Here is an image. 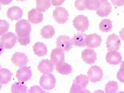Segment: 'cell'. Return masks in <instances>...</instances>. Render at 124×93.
Masks as SVG:
<instances>
[{
	"label": "cell",
	"instance_id": "cell-1",
	"mask_svg": "<svg viewBox=\"0 0 124 93\" xmlns=\"http://www.w3.org/2000/svg\"><path fill=\"white\" fill-rule=\"evenodd\" d=\"M31 30V25L26 20L23 19L16 23L15 31L18 36V42L21 45L25 46L30 43Z\"/></svg>",
	"mask_w": 124,
	"mask_h": 93
},
{
	"label": "cell",
	"instance_id": "cell-2",
	"mask_svg": "<svg viewBox=\"0 0 124 93\" xmlns=\"http://www.w3.org/2000/svg\"><path fill=\"white\" fill-rule=\"evenodd\" d=\"M89 78L86 75L80 74L73 80L70 93H90L85 88L88 83Z\"/></svg>",
	"mask_w": 124,
	"mask_h": 93
},
{
	"label": "cell",
	"instance_id": "cell-3",
	"mask_svg": "<svg viewBox=\"0 0 124 93\" xmlns=\"http://www.w3.org/2000/svg\"><path fill=\"white\" fill-rule=\"evenodd\" d=\"M17 39L15 34L12 32H9L3 35L0 38L1 49L12 48L16 43Z\"/></svg>",
	"mask_w": 124,
	"mask_h": 93
},
{
	"label": "cell",
	"instance_id": "cell-4",
	"mask_svg": "<svg viewBox=\"0 0 124 93\" xmlns=\"http://www.w3.org/2000/svg\"><path fill=\"white\" fill-rule=\"evenodd\" d=\"M72 22L74 27L78 31L84 32L88 29L89 21L87 16L78 15L75 18Z\"/></svg>",
	"mask_w": 124,
	"mask_h": 93
},
{
	"label": "cell",
	"instance_id": "cell-5",
	"mask_svg": "<svg viewBox=\"0 0 124 93\" xmlns=\"http://www.w3.org/2000/svg\"><path fill=\"white\" fill-rule=\"evenodd\" d=\"M39 83L43 89L50 90L55 86L56 79L54 75L51 73L44 74L40 77Z\"/></svg>",
	"mask_w": 124,
	"mask_h": 93
},
{
	"label": "cell",
	"instance_id": "cell-6",
	"mask_svg": "<svg viewBox=\"0 0 124 93\" xmlns=\"http://www.w3.org/2000/svg\"><path fill=\"white\" fill-rule=\"evenodd\" d=\"M87 74L90 81L94 83L100 81L103 75L101 67L96 65L92 66L89 69Z\"/></svg>",
	"mask_w": 124,
	"mask_h": 93
},
{
	"label": "cell",
	"instance_id": "cell-7",
	"mask_svg": "<svg viewBox=\"0 0 124 93\" xmlns=\"http://www.w3.org/2000/svg\"><path fill=\"white\" fill-rule=\"evenodd\" d=\"M69 15L68 11L61 7H56L53 11L54 19L58 23L64 24L68 19Z\"/></svg>",
	"mask_w": 124,
	"mask_h": 93
},
{
	"label": "cell",
	"instance_id": "cell-8",
	"mask_svg": "<svg viewBox=\"0 0 124 93\" xmlns=\"http://www.w3.org/2000/svg\"><path fill=\"white\" fill-rule=\"evenodd\" d=\"M106 43L108 51L118 50L121 45L119 36L114 33L108 35Z\"/></svg>",
	"mask_w": 124,
	"mask_h": 93
},
{
	"label": "cell",
	"instance_id": "cell-9",
	"mask_svg": "<svg viewBox=\"0 0 124 93\" xmlns=\"http://www.w3.org/2000/svg\"><path fill=\"white\" fill-rule=\"evenodd\" d=\"M56 46L63 51L69 52L73 45L69 36L66 35L59 36L55 42Z\"/></svg>",
	"mask_w": 124,
	"mask_h": 93
},
{
	"label": "cell",
	"instance_id": "cell-10",
	"mask_svg": "<svg viewBox=\"0 0 124 93\" xmlns=\"http://www.w3.org/2000/svg\"><path fill=\"white\" fill-rule=\"evenodd\" d=\"M11 60L15 66L19 68L26 65L29 61L25 54L20 52H15L12 55Z\"/></svg>",
	"mask_w": 124,
	"mask_h": 93
},
{
	"label": "cell",
	"instance_id": "cell-11",
	"mask_svg": "<svg viewBox=\"0 0 124 93\" xmlns=\"http://www.w3.org/2000/svg\"><path fill=\"white\" fill-rule=\"evenodd\" d=\"M97 55L94 50L85 49L82 52L81 58L85 63L91 65L97 60Z\"/></svg>",
	"mask_w": 124,
	"mask_h": 93
},
{
	"label": "cell",
	"instance_id": "cell-12",
	"mask_svg": "<svg viewBox=\"0 0 124 93\" xmlns=\"http://www.w3.org/2000/svg\"><path fill=\"white\" fill-rule=\"evenodd\" d=\"M50 57V60L55 66L65 61L64 53L58 47L52 50Z\"/></svg>",
	"mask_w": 124,
	"mask_h": 93
},
{
	"label": "cell",
	"instance_id": "cell-13",
	"mask_svg": "<svg viewBox=\"0 0 124 93\" xmlns=\"http://www.w3.org/2000/svg\"><path fill=\"white\" fill-rule=\"evenodd\" d=\"M30 68L27 66L20 68L16 72V77L19 82H26L30 80L32 76Z\"/></svg>",
	"mask_w": 124,
	"mask_h": 93
},
{
	"label": "cell",
	"instance_id": "cell-14",
	"mask_svg": "<svg viewBox=\"0 0 124 93\" xmlns=\"http://www.w3.org/2000/svg\"><path fill=\"white\" fill-rule=\"evenodd\" d=\"M102 42L101 36L96 33L90 34L88 36L86 46L88 48H97L100 46Z\"/></svg>",
	"mask_w": 124,
	"mask_h": 93
},
{
	"label": "cell",
	"instance_id": "cell-15",
	"mask_svg": "<svg viewBox=\"0 0 124 93\" xmlns=\"http://www.w3.org/2000/svg\"><path fill=\"white\" fill-rule=\"evenodd\" d=\"M112 8L111 4L108 0H102L100 6L96 10V13L101 17H107L111 12Z\"/></svg>",
	"mask_w": 124,
	"mask_h": 93
},
{
	"label": "cell",
	"instance_id": "cell-16",
	"mask_svg": "<svg viewBox=\"0 0 124 93\" xmlns=\"http://www.w3.org/2000/svg\"><path fill=\"white\" fill-rule=\"evenodd\" d=\"M54 65L50 60L44 59L39 62L37 68L42 73L49 74L53 71L54 68Z\"/></svg>",
	"mask_w": 124,
	"mask_h": 93
},
{
	"label": "cell",
	"instance_id": "cell-17",
	"mask_svg": "<svg viewBox=\"0 0 124 93\" xmlns=\"http://www.w3.org/2000/svg\"><path fill=\"white\" fill-rule=\"evenodd\" d=\"M105 58L107 62L110 64L116 65L121 62L122 57L119 52L113 50L107 53Z\"/></svg>",
	"mask_w": 124,
	"mask_h": 93
},
{
	"label": "cell",
	"instance_id": "cell-18",
	"mask_svg": "<svg viewBox=\"0 0 124 93\" xmlns=\"http://www.w3.org/2000/svg\"><path fill=\"white\" fill-rule=\"evenodd\" d=\"M36 8H33L28 13V21L34 24H38L42 21L43 14Z\"/></svg>",
	"mask_w": 124,
	"mask_h": 93
},
{
	"label": "cell",
	"instance_id": "cell-19",
	"mask_svg": "<svg viewBox=\"0 0 124 93\" xmlns=\"http://www.w3.org/2000/svg\"><path fill=\"white\" fill-rule=\"evenodd\" d=\"M23 11L21 9L17 6H13L9 8L7 13L8 18L11 21H17L21 19L23 14Z\"/></svg>",
	"mask_w": 124,
	"mask_h": 93
},
{
	"label": "cell",
	"instance_id": "cell-20",
	"mask_svg": "<svg viewBox=\"0 0 124 93\" xmlns=\"http://www.w3.org/2000/svg\"><path fill=\"white\" fill-rule=\"evenodd\" d=\"M88 36L86 34L82 33L75 34L71 40L73 45L79 47H85Z\"/></svg>",
	"mask_w": 124,
	"mask_h": 93
},
{
	"label": "cell",
	"instance_id": "cell-21",
	"mask_svg": "<svg viewBox=\"0 0 124 93\" xmlns=\"http://www.w3.org/2000/svg\"><path fill=\"white\" fill-rule=\"evenodd\" d=\"M34 53L38 57H44L47 52L46 45L43 42H38L33 46Z\"/></svg>",
	"mask_w": 124,
	"mask_h": 93
},
{
	"label": "cell",
	"instance_id": "cell-22",
	"mask_svg": "<svg viewBox=\"0 0 124 93\" xmlns=\"http://www.w3.org/2000/svg\"><path fill=\"white\" fill-rule=\"evenodd\" d=\"M55 67L57 72L63 75H68L71 73L72 70L71 66L64 62L56 65Z\"/></svg>",
	"mask_w": 124,
	"mask_h": 93
},
{
	"label": "cell",
	"instance_id": "cell-23",
	"mask_svg": "<svg viewBox=\"0 0 124 93\" xmlns=\"http://www.w3.org/2000/svg\"><path fill=\"white\" fill-rule=\"evenodd\" d=\"M40 31L42 38L46 39L51 38L55 33V29L49 25L43 26Z\"/></svg>",
	"mask_w": 124,
	"mask_h": 93
},
{
	"label": "cell",
	"instance_id": "cell-24",
	"mask_svg": "<svg viewBox=\"0 0 124 93\" xmlns=\"http://www.w3.org/2000/svg\"><path fill=\"white\" fill-rule=\"evenodd\" d=\"M13 73L8 69L2 68L0 70V81L2 84H6L11 81Z\"/></svg>",
	"mask_w": 124,
	"mask_h": 93
},
{
	"label": "cell",
	"instance_id": "cell-25",
	"mask_svg": "<svg viewBox=\"0 0 124 93\" xmlns=\"http://www.w3.org/2000/svg\"><path fill=\"white\" fill-rule=\"evenodd\" d=\"M37 9L40 12H44L51 6L50 0H36Z\"/></svg>",
	"mask_w": 124,
	"mask_h": 93
},
{
	"label": "cell",
	"instance_id": "cell-26",
	"mask_svg": "<svg viewBox=\"0 0 124 93\" xmlns=\"http://www.w3.org/2000/svg\"><path fill=\"white\" fill-rule=\"evenodd\" d=\"M22 82H16L12 85L11 92L15 93H27V87Z\"/></svg>",
	"mask_w": 124,
	"mask_h": 93
},
{
	"label": "cell",
	"instance_id": "cell-27",
	"mask_svg": "<svg viewBox=\"0 0 124 93\" xmlns=\"http://www.w3.org/2000/svg\"><path fill=\"white\" fill-rule=\"evenodd\" d=\"M102 0H85L86 9L90 10H96L100 6Z\"/></svg>",
	"mask_w": 124,
	"mask_h": 93
},
{
	"label": "cell",
	"instance_id": "cell-28",
	"mask_svg": "<svg viewBox=\"0 0 124 93\" xmlns=\"http://www.w3.org/2000/svg\"><path fill=\"white\" fill-rule=\"evenodd\" d=\"M112 22L109 19H103L99 25L100 29L103 32L111 31L112 28Z\"/></svg>",
	"mask_w": 124,
	"mask_h": 93
},
{
	"label": "cell",
	"instance_id": "cell-29",
	"mask_svg": "<svg viewBox=\"0 0 124 93\" xmlns=\"http://www.w3.org/2000/svg\"><path fill=\"white\" fill-rule=\"evenodd\" d=\"M118 86L117 82L109 81L105 85V90L106 93H116L118 90Z\"/></svg>",
	"mask_w": 124,
	"mask_h": 93
},
{
	"label": "cell",
	"instance_id": "cell-30",
	"mask_svg": "<svg viewBox=\"0 0 124 93\" xmlns=\"http://www.w3.org/2000/svg\"><path fill=\"white\" fill-rule=\"evenodd\" d=\"M117 77L118 80L121 82L124 83V61H122L120 64V67L118 72Z\"/></svg>",
	"mask_w": 124,
	"mask_h": 93
},
{
	"label": "cell",
	"instance_id": "cell-31",
	"mask_svg": "<svg viewBox=\"0 0 124 93\" xmlns=\"http://www.w3.org/2000/svg\"><path fill=\"white\" fill-rule=\"evenodd\" d=\"M9 25V24L5 20H0V36L8 31Z\"/></svg>",
	"mask_w": 124,
	"mask_h": 93
},
{
	"label": "cell",
	"instance_id": "cell-32",
	"mask_svg": "<svg viewBox=\"0 0 124 93\" xmlns=\"http://www.w3.org/2000/svg\"><path fill=\"white\" fill-rule=\"evenodd\" d=\"M74 6L79 11L84 10L86 9L85 4V0H76Z\"/></svg>",
	"mask_w": 124,
	"mask_h": 93
},
{
	"label": "cell",
	"instance_id": "cell-33",
	"mask_svg": "<svg viewBox=\"0 0 124 93\" xmlns=\"http://www.w3.org/2000/svg\"><path fill=\"white\" fill-rule=\"evenodd\" d=\"M29 93H46L45 91L43 90L42 88L38 86H34L31 87L28 90Z\"/></svg>",
	"mask_w": 124,
	"mask_h": 93
},
{
	"label": "cell",
	"instance_id": "cell-34",
	"mask_svg": "<svg viewBox=\"0 0 124 93\" xmlns=\"http://www.w3.org/2000/svg\"><path fill=\"white\" fill-rule=\"evenodd\" d=\"M114 6L119 7L124 5V0H110Z\"/></svg>",
	"mask_w": 124,
	"mask_h": 93
},
{
	"label": "cell",
	"instance_id": "cell-35",
	"mask_svg": "<svg viewBox=\"0 0 124 93\" xmlns=\"http://www.w3.org/2000/svg\"><path fill=\"white\" fill-rule=\"evenodd\" d=\"M52 4L54 6H58L62 5L65 0H51Z\"/></svg>",
	"mask_w": 124,
	"mask_h": 93
},
{
	"label": "cell",
	"instance_id": "cell-36",
	"mask_svg": "<svg viewBox=\"0 0 124 93\" xmlns=\"http://www.w3.org/2000/svg\"><path fill=\"white\" fill-rule=\"evenodd\" d=\"M13 0H0V3L3 5H8Z\"/></svg>",
	"mask_w": 124,
	"mask_h": 93
},
{
	"label": "cell",
	"instance_id": "cell-37",
	"mask_svg": "<svg viewBox=\"0 0 124 93\" xmlns=\"http://www.w3.org/2000/svg\"><path fill=\"white\" fill-rule=\"evenodd\" d=\"M119 33L120 34V37L122 40L124 41V27L121 29V30L119 31Z\"/></svg>",
	"mask_w": 124,
	"mask_h": 93
},
{
	"label": "cell",
	"instance_id": "cell-38",
	"mask_svg": "<svg viewBox=\"0 0 124 93\" xmlns=\"http://www.w3.org/2000/svg\"><path fill=\"white\" fill-rule=\"evenodd\" d=\"M17 1H23L24 0H16Z\"/></svg>",
	"mask_w": 124,
	"mask_h": 93
}]
</instances>
